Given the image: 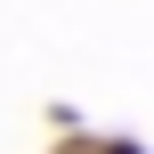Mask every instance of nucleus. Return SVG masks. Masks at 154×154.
<instances>
[{"mask_svg":"<svg viewBox=\"0 0 154 154\" xmlns=\"http://www.w3.org/2000/svg\"><path fill=\"white\" fill-rule=\"evenodd\" d=\"M106 154H146V146H106Z\"/></svg>","mask_w":154,"mask_h":154,"instance_id":"nucleus-1","label":"nucleus"}]
</instances>
